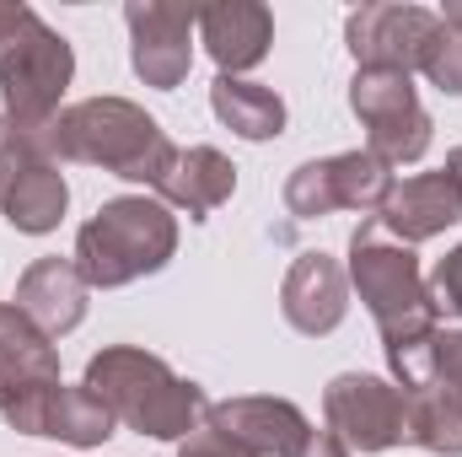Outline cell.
I'll return each instance as SVG.
<instances>
[{
	"label": "cell",
	"mask_w": 462,
	"mask_h": 457,
	"mask_svg": "<svg viewBox=\"0 0 462 457\" xmlns=\"http://www.w3.org/2000/svg\"><path fill=\"white\" fill-rule=\"evenodd\" d=\"M81 387L114 415L118 425L151 436V442H189L199 431V420L210 415L199 382L178 377L162 355L140 350V344H108L87 360Z\"/></svg>",
	"instance_id": "cell-1"
},
{
	"label": "cell",
	"mask_w": 462,
	"mask_h": 457,
	"mask_svg": "<svg viewBox=\"0 0 462 457\" xmlns=\"http://www.w3.org/2000/svg\"><path fill=\"white\" fill-rule=\"evenodd\" d=\"M43 145L54 162H87L124 183H145L151 194L178 162V145L167 129L129 98H87L76 108H60V118L43 129Z\"/></svg>",
	"instance_id": "cell-2"
},
{
	"label": "cell",
	"mask_w": 462,
	"mask_h": 457,
	"mask_svg": "<svg viewBox=\"0 0 462 457\" xmlns=\"http://www.w3.org/2000/svg\"><path fill=\"white\" fill-rule=\"evenodd\" d=\"M349 285L360 291L365 312L376 318L382 329V350H387V366L409 350L430 340L441 329V312H436V296L420 275V258L409 242H398L393 231L382 227L376 216L360 221L349 237Z\"/></svg>",
	"instance_id": "cell-3"
},
{
	"label": "cell",
	"mask_w": 462,
	"mask_h": 457,
	"mask_svg": "<svg viewBox=\"0 0 462 457\" xmlns=\"http://www.w3.org/2000/svg\"><path fill=\"white\" fill-rule=\"evenodd\" d=\"M178 253V216L151 194L108 200L76 237V269L92 291H118L140 275L167 269Z\"/></svg>",
	"instance_id": "cell-4"
},
{
	"label": "cell",
	"mask_w": 462,
	"mask_h": 457,
	"mask_svg": "<svg viewBox=\"0 0 462 457\" xmlns=\"http://www.w3.org/2000/svg\"><path fill=\"white\" fill-rule=\"evenodd\" d=\"M76 76L70 43L32 11L0 5V103L5 118L27 135H43L60 118V98Z\"/></svg>",
	"instance_id": "cell-5"
},
{
	"label": "cell",
	"mask_w": 462,
	"mask_h": 457,
	"mask_svg": "<svg viewBox=\"0 0 462 457\" xmlns=\"http://www.w3.org/2000/svg\"><path fill=\"white\" fill-rule=\"evenodd\" d=\"M65 205L70 183L49 156L43 135H27L0 114V216L27 237H43L65 221Z\"/></svg>",
	"instance_id": "cell-6"
},
{
	"label": "cell",
	"mask_w": 462,
	"mask_h": 457,
	"mask_svg": "<svg viewBox=\"0 0 462 457\" xmlns=\"http://www.w3.org/2000/svg\"><path fill=\"white\" fill-rule=\"evenodd\" d=\"M60 350L16 307L0 302V420L22 436H43V415L60 393Z\"/></svg>",
	"instance_id": "cell-7"
},
{
	"label": "cell",
	"mask_w": 462,
	"mask_h": 457,
	"mask_svg": "<svg viewBox=\"0 0 462 457\" xmlns=\"http://www.w3.org/2000/svg\"><path fill=\"white\" fill-rule=\"evenodd\" d=\"M349 114L365 129V151L382 167L420 162L430 151V114L420 108V92L398 70H355L349 81Z\"/></svg>",
	"instance_id": "cell-8"
},
{
	"label": "cell",
	"mask_w": 462,
	"mask_h": 457,
	"mask_svg": "<svg viewBox=\"0 0 462 457\" xmlns=\"http://www.w3.org/2000/svg\"><path fill=\"white\" fill-rule=\"evenodd\" d=\"M210 431L253 457H349L334 431H318L291 398H226L210 404Z\"/></svg>",
	"instance_id": "cell-9"
},
{
	"label": "cell",
	"mask_w": 462,
	"mask_h": 457,
	"mask_svg": "<svg viewBox=\"0 0 462 457\" xmlns=\"http://www.w3.org/2000/svg\"><path fill=\"white\" fill-rule=\"evenodd\" d=\"M387 194H393V167H382L371 151H345V156L301 162L285 178V210L296 221H318V216H334V210L382 216Z\"/></svg>",
	"instance_id": "cell-10"
},
{
	"label": "cell",
	"mask_w": 462,
	"mask_h": 457,
	"mask_svg": "<svg viewBox=\"0 0 462 457\" xmlns=\"http://www.w3.org/2000/svg\"><path fill=\"white\" fill-rule=\"evenodd\" d=\"M441 27V11L425 5H398V0H371L349 11L345 43L355 54V70H398L414 76L425 65V49Z\"/></svg>",
	"instance_id": "cell-11"
},
{
	"label": "cell",
	"mask_w": 462,
	"mask_h": 457,
	"mask_svg": "<svg viewBox=\"0 0 462 457\" xmlns=\"http://www.w3.org/2000/svg\"><path fill=\"white\" fill-rule=\"evenodd\" d=\"M129 22V65L145 87L172 92L189 65H194V27H199V5H172V0H129L124 5Z\"/></svg>",
	"instance_id": "cell-12"
},
{
	"label": "cell",
	"mask_w": 462,
	"mask_h": 457,
	"mask_svg": "<svg viewBox=\"0 0 462 457\" xmlns=\"http://www.w3.org/2000/svg\"><path fill=\"white\" fill-rule=\"evenodd\" d=\"M323 415H328V431L349 452H387V447L403 442V387L398 382L345 371V377L328 382Z\"/></svg>",
	"instance_id": "cell-13"
},
{
	"label": "cell",
	"mask_w": 462,
	"mask_h": 457,
	"mask_svg": "<svg viewBox=\"0 0 462 457\" xmlns=\"http://www.w3.org/2000/svg\"><path fill=\"white\" fill-rule=\"evenodd\" d=\"M280 312L296 334L323 340L345 323L349 312V275L339 269V258L328 253H301L280 285Z\"/></svg>",
	"instance_id": "cell-14"
},
{
	"label": "cell",
	"mask_w": 462,
	"mask_h": 457,
	"mask_svg": "<svg viewBox=\"0 0 462 457\" xmlns=\"http://www.w3.org/2000/svg\"><path fill=\"white\" fill-rule=\"evenodd\" d=\"M87 280L76 269V258H32L27 275L16 280V312L43 334V340H60L70 329H81L87 318Z\"/></svg>",
	"instance_id": "cell-15"
},
{
	"label": "cell",
	"mask_w": 462,
	"mask_h": 457,
	"mask_svg": "<svg viewBox=\"0 0 462 457\" xmlns=\"http://www.w3.org/2000/svg\"><path fill=\"white\" fill-rule=\"evenodd\" d=\"M199 43L221 65V76H242L269 60L274 43V11L263 0H216L199 5Z\"/></svg>",
	"instance_id": "cell-16"
},
{
	"label": "cell",
	"mask_w": 462,
	"mask_h": 457,
	"mask_svg": "<svg viewBox=\"0 0 462 457\" xmlns=\"http://www.w3.org/2000/svg\"><path fill=\"white\" fill-rule=\"evenodd\" d=\"M376 221L393 231L398 242H409V247L414 242H430V237H441L447 227L462 221V189L452 183L447 167L441 173L403 178V183H393V194H387V205H382Z\"/></svg>",
	"instance_id": "cell-17"
},
{
	"label": "cell",
	"mask_w": 462,
	"mask_h": 457,
	"mask_svg": "<svg viewBox=\"0 0 462 457\" xmlns=\"http://www.w3.org/2000/svg\"><path fill=\"white\" fill-rule=\"evenodd\" d=\"M231 194H236V167H231L216 145H189V151H178L172 173H167L162 189H156V200H162L167 210H189L194 221H205L210 210H221Z\"/></svg>",
	"instance_id": "cell-18"
},
{
	"label": "cell",
	"mask_w": 462,
	"mask_h": 457,
	"mask_svg": "<svg viewBox=\"0 0 462 457\" xmlns=\"http://www.w3.org/2000/svg\"><path fill=\"white\" fill-rule=\"evenodd\" d=\"M210 108L226 124L231 135L242 140H274L285 129V103L280 92L258 87V81H242V76H216L210 81Z\"/></svg>",
	"instance_id": "cell-19"
},
{
	"label": "cell",
	"mask_w": 462,
	"mask_h": 457,
	"mask_svg": "<svg viewBox=\"0 0 462 457\" xmlns=\"http://www.w3.org/2000/svg\"><path fill=\"white\" fill-rule=\"evenodd\" d=\"M393 377H398L403 393L430 387V393H441L447 404L462 409V329H436L420 350L393 360Z\"/></svg>",
	"instance_id": "cell-20"
},
{
	"label": "cell",
	"mask_w": 462,
	"mask_h": 457,
	"mask_svg": "<svg viewBox=\"0 0 462 457\" xmlns=\"http://www.w3.org/2000/svg\"><path fill=\"white\" fill-rule=\"evenodd\" d=\"M403 442L436 457H462V409L430 387L403 393Z\"/></svg>",
	"instance_id": "cell-21"
},
{
	"label": "cell",
	"mask_w": 462,
	"mask_h": 457,
	"mask_svg": "<svg viewBox=\"0 0 462 457\" xmlns=\"http://www.w3.org/2000/svg\"><path fill=\"white\" fill-rule=\"evenodd\" d=\"M114 415L87 393V387H60L49 415H43V436L54 442H70V447H103L114 436Z\"/></svg>",
	"instance_id": "cell-22"
},
{
	"label": "cell",
	"mask_w": 462,
	"mask_h": 457,
	"mask_svg": "<svg viewBox=\"0 0 462 457\" xmlns=\"http://www.w3.org/2000/svg\"><path fill=\"white\" fill-rule=\"evenodd\" d=\"M441 92H452L462 98V0H447V11H441V27H436V38H430V49H425V65H420Z\"/></svg>",
	"instance_id": "cell-23"
},
{
	"label": "cell",
	"mask_w": 462,
	"mask_h": 457,
	"mask_svg": "<svg viewBox=\"0 0 462 457\" xmlns=\"http://www.w3.org/2000/svg\"><path fill=\"white\" fill-rule=\"evenodd\" d=\"M430 285V296H436V312H452V318H462V242L436 264V275L425 280Z\"/></svg>",
	"instance_id": "cell-24"
},
{
	"label": "cell",
	"mask_w": 462,
	"mask_h": 457,
	"mask_svg": "<svg viewBox=\"0 0 462 457\" xmlns=\"http://www.w3.org/2000/svg\"><path fill=\"white\" fill-rule=\"evenodd\" d=\"M178 457H253V452L231 447L221 431H210V425H205V431H194V436H189V442L178 447Z\"/></svg>",
	"instance_id": "cell-25"
},
{
	"label": "cell",
	"mask_w": 462,
	"mask_h": 457,
	"mask_svg": "<svg viewBox=\"0 0 462 457\" xmlns=\"http://www.w3.org/2000/svg\"><path fill=\"white\" fill-rule=\"evenodd\" d=\"M447 173H452V183H457V189H462V145H457V151H452V156H447Z\"/></svg>",
	"instance_id": "cell-26"
}]
</instances>
